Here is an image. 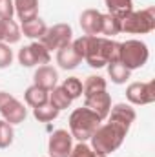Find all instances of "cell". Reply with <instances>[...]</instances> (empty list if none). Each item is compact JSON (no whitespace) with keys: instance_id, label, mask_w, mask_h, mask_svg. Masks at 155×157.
Masks as SVG:
<instances>
[{"instance_id":"obj_1","label":"cell","mask_w":155,"mask_h":157,"mask_svg":"<svg viewBox=\"0 0 155 157\" xmlns=\"http://www.w3.org/2000/svg\"><path fill=\"white\" fill-rule=\"evenodd\" d=\"M84 60L89 68L99 70L108 64L120 62V42L106 37H89L86 35V49Z\"/></svg>"},{"instance_id":"obj_2","label":"cell","mask_w":155,"mask_h":157,"mask_svg":"<svg viewBox=\"0 0 155 157\" xmlns=\"http://www.w3.org/2000/svg\"><path fill=\"white\" fill-rule=\"evenodd\" d=\"M126 135H128V130L126 128H122V126H119L115 122H110L108 121V122L100 124L95 130V133L89 139V146L93 150L104 154V155H110V154L117 152L122 146Z\"/></svg>"},{"instance_id":"obj_3","label":"cell","mask_w":155,"mask_h":157,"mask_svg":"<svg viewBox=\"0 0 155 157\" xmlns=\"http://www.w3.org/2000/svg\"><path fill=\"white\" fill-rule=\"evenodd\" d=\"M68 124H70V133L73 139H77L78 143H88L91 139V135L95 133V130L102 124V121L91 110L82 106V108H77L71 112Z\"/></svg>"},{"instance_id":"obj_4","label":"cell","mask_w":155,"mask_h":157,"mask_svg":"<svg viewBox=\"0 0 155 157\" xmlns=\"http://www.w3.org/2000/svg\"><path fill=\"white\" fill-rule=\"evenodd\" d=\"M155 29V7H146L141 11H131L120 20V33L146 35Z\"/></svg>"},{"instance_id":"obj_5","label":"cell","mask_w":155,"mask_h":157,"mask_svg":"<svg viewBox=\"0 0 155 157\" xmlns=\"http://www.w3.org/2000/svg\"><path fill=\"white\" fill-rule=\"evenodd\" d=\"M150 59V49L146 42L137 39H130L120 42V64H124L130 71L142 68Z\"/></svg>"},{"instance_id":"obj_6","label":"cell","mask_w":155,"mask_h":157,"mask_svg":"<svg viewBox=\"0 0 155 157\" xmlns=\"http://www.w3.org/2000/svg\"><path fill=\"white\" fill-rule=\"evenodd\" d=\"M71 40H73V29H71V26L60 22V24H55V26L47 28L46 33H44V37L39 42L51 53V51H57V49L71 44Z\"/></svg>"},{"instance_id":"obj_7","label":"cell","mask_w":155,"mask_h":157,"mask_svg":"<svg viewBox=\"0 0 155 157\" xmlns=\"http://www.w3.org/2000/svg\"><path fill=\"white\" fill-rule=\"evenodd\" d=\"M0 115L9 124H20L28 117V108L11 93L0 91Z\"/></svg>"},{"instance_id":"obj_8","label":"cell","mask_w":155,"mask_h":157,"mask_svg":"<svg viewBox=\"0 0 155 157\" xmlns=\"http://www.w3.org/2000/svg\"><path fill=\"white\" fill-rule=\"evenodd\" d=\"M18 64L22 68H35V66H44V64H49L51 60V53L40 44L39 40L24 46L18 49Z\"/></svg>"},{"instance_id":"obj_9","label":"cell","mask_w":155,"mask_h":157,"mask_svg":"<svg viewBox=\"0 0 155 157\" xmlns=\"http://www.w3.org/2000/svg\"><path fill=\"white\" fill-rule=\"evenodd\" d=\"M126 99L133 106H146L155 101V82H131L126 88Z\"/></svg>"},{"instance_id":"obj_10","label":"cell","mask_w":155,"mask_h":157,"mask_svg":"<svg viewBox=\"0 0 155 157\" xmlns=\"http://www.w3.org/2000/svg\"><path fill=\"white\" fill-rule=\"evenodd\" d=\"M73 150V137L68 130H55L47 141V154L49 157H70Z\"/></svg>"},{"instance_id":"obj_11","label":"cell","mask_w":155,"mask_h":157,"mask_svg":"<svg viewBox=\"0 0 155 157\" xmlns=\"http://www.w3.org/2000/svg\"><path fill=\"white\" fill-rule=\"evenodd\" d=\"M84 108L91 110L95 115L100 117V121H104V119H108V113L112 110V97L106 90L99 91V93H91V95L84 97Z\"/></svg>"},{"instance_id":"obj_12","label":"cell","mask_w":155,"mask_h":157,"mask_svg":"<svg viewBox=\"0 0 155 157\" xmlns=\"http://www.w3.org/2000/svg\"><path fill=\"white\" fill-rule=\"evenodd\" d=\"M78 24L80 29L84 31V35L89 37H99L100 35V24H102V13L99 9H84L78 17Z\"/></svg>"},{"instance_id":"obj_13","label":"cell","mask_w":155,"mask_h":157,"mask_svg":"<svg viewBox=\"0 0 155 157\" xmlns=\"http://www.w3.org/2000/svg\"><path fill=\"white\" fill-rule=\"evenodd\" d=\"M135 119H137L135 110L131 108V104H126V102H119L115 106H112V110L108 113V121L110 122H115L119 126L126 128L128 132H130L131 124L135 122Z\"/></svg>"},{"instance_id":"obj_14","label":"cell","mask_w":155,"mask_h":157,"mask_svg":"<svg viewBox=\"0 0 155 157\" xmlns=\"http://www.w3.org/2000/svg\"><path fill=\"white\" fill-rule=\"evenodd\" d=\"M33 84L51 91L55 86H59V71L53 66H49V64L39 66L35 70V75H33Z\"/></svg>"},{"instance_id":"obj_15","label":"cell","mask_w":155,"mask_h":157,"mask_svg":"<svg viewBox=\"0 0 155 157\" xmlns=\"http://www.w3.org/2000/svg\"><path fill=\"white\" fill-rule=\"evenodd\" d=\"M80 62H82V59L77 55V51L73 49L71 44L57 49V64H59L60 70H66V71L68 70H75Z\"/></svg>"},{"instance_id":"obj_16","label":"cell","mask_w":155,"mask_h":157,"mask_svg":"<svg viewBox=\"0 0 155 157\" xmlns=\"http://www.w3.org/2000/svg\"><path fill=\"white\" fill-rule=\"evenodd\" d=\"M46 29H47V26L40 17H35L31 20H26V22H20V33L31 40H40L44 37Z\"/></svg>"},{"instance_id":"obj_17","label":"cell","mask_w":155,"mask_h":157,"mask_svg":"<svg viewBox=\"0 0 155 157\" xmlns=\"http://www.w3.org/2000/svg\"><path fill=\"white\" fill-rule=\"evenodd\" d=\"M13 4H15V15L18 17L20 22L39 17V0H13Z\"/></svg>"},{"instance_id":"obj_18","label":"cell","mask_w":155,"mask_h":157,"mask_svg":"<svg viewBox=\"0 0 155 157\" xmlns=\"http://www.w3.org/2000/svg\"><path fill=\"white\" fill-rule=\"evenodd\" d=\"M0 35H2V42L6 44H17L22 39L20 33V26L13 20V18H0Z\"/></svg>"},{"instance_id":"obj_19","label":"cell","mask_w":155,"mask_h":157,"mask_svg":"<svg viewBox=\"0 0 155 157\" xmlns=\"http://www.w3.org/2000/svg\"><path fill=\"white\" fill-rule=\"evenodd\" d=\"M24 101H26L28 106L39 108V106L46 104V102L49 101V91L44 90V88H40V86H37V84H31V86L24 91Z\"/></svg>"},{"instance_id":"obj_20","label":"cell","mask_w":155,"mask_h":157,"mask_svg":"<svg viewBox=\"0 0 155 157\" xmlns=\"http://www.w3.org/2000/svg\"><path fill=\"white\" fill-rule=\"evenodd\" d=\"M104 6L108 13L117 17L119 20H122L128 13L133 11V0H104Z\"/></svg>"},{"instance_id":"obj_21","label":"cell","mask_w":155,"mask_h":157,"mask_svg":"<svg viewBox=\"0 0 155 157\" xmlns=\"http://www.w3.org/2000/svg\"><path fill=\"white\" fill-rule=\"evenodd\" d=\"M53 108H57L59 112H62V110H66V108H70L71 106V102H73V99L66 93V90L62 88V86H55L51 91H49V101H47Z\"/></svg>"},{"instance_id":"obj_22","label":"cell","mask_w":155,"mask_h":157,"mask_svg":"<svg viewBox=\"0 0 155 157\" xmlns=\"http://www.w3.org/2000/svg\"><path fill=\"white\" fill-rule=\"evenodd\" d=\"M120 33V20L110 15V13H102V24H100V35H104L106 39H112Z\"/></svg>"},{"instance_id":"obj_23","label":"cell","mask_w":155,"mask_h":157,"mask_svg":"<svg viewBox=\"0 0 155 157\" xmlns=\"http://www.w3.org/2000/svg\"><path fill=\"white\" fill-rule=\"evenodd\" d=\"M106 86H108V82H106L104 77H100V75H89V77L84 80V84H82V95L88 97V95H91V93L104 91Z\"/></svg>"},{"instance_id":"obj_24","label":"cell","mask_w":155,"mask_h":157,"mask_svg":"<svg viewBox=\"0 0 155 157\" xmlns=\"http://www.w3.org/2000/svg\"><path fill=\"white\" fill-rule=\"evenodd\" d=\"M108 75H110V78H112L113 84H126L128 78H130V75H131V71H130L124 64L113 62V64H108Z\"/></svg>"},{"instance_id":"obj_25","label":"cell","mask_w":155,"mask_h":157,"mask_svg":"<svg viewBox=\"0 0 155 157\" xmlns=\"http://www.w3.org/2000/svg\"><path fill=\"white\" fill-rule=\"evenodd\" d=\"M59 110L57 108H53L49 102H46V104H42L39 108H33V117L37 119L39 122H51V121H55V119L59 117Z\"/></svg>"},{"instance_id":"obj_26","label":"cell","mask_w":155,"mask_h":157,"mask_svg":"<svg viewBox=\"0 0 155 157\" xmlns=\"http://www.w3.org/2000/svg\"><path fill=\"white\" fill-rule=\"evenodd\" d=\"M13 139H15V128L13 124H9L7 121H0V148H9L13 144Z\"/></svg>"},{"instance_id":"obj_27","label":"cell","mask_w":155,"mask_h":157,"mask_svg":"<svg viewBox=\"0 0 155 157\" xmlns=\"http://www.w3.org/2000/svg\"><path fill=\"white\" fill-rule=\"evenodd\" d=\"M60 86L66 90V93H68L73 101L82 95V80H80L78 77H68Z\"/></svg>"},{"instance_id":"obj_28","label":"cell","mask_w":155,"mask_h":157,"mask_svg":"<svg viewBox=\"0 0 155 157\" xmlns=\"http://www.w3.org/2000/svg\"><path fill=\"white\" fill-rule=\"evenodd\" d=\"M70 157H108V155H104V154L93 150L88 143H77V144L73 146Z\"/></svg>"},{"instance_id":"obj_29","label":"cell","mask_w":155,"mask_h":157,"mask_svg":"<svg viewBox=\"0 0 155 157\" xmlns=\"http://www.w3.org/2000/svg\"><path fill=\"white\" fill-rule=\"evenodd\" d=\"M13 59H15V55H13L11 46L6 42H0V70L9 68L13 64Z\"/></svg>"},{"instance_id":"obj_30","label":"cell","mask_w":155,"mask_h":157,"mask_svg":"<svg viewBox=\"0 0 155 157\" xmlns=\"http://www.w3.org/2000/svg\"><path fill=\"white\" fill-rule=\"evenodd\" d=\"M15 4L13 0H0V18H13Z\"/></svg>"},{"instance_id":"obj_31","label":"cell","mask_w":155,"mask_h":157,"mask_svg":"<svg viewBox=\"0 0 155 157\" xmlns=\"http://www.w3.org/2000/svg\"><path fill=\"white\" fill-rule=\"evenodd\" d=\"M0 42H2V35H0Z\"/></svg>"}]
</instances>
